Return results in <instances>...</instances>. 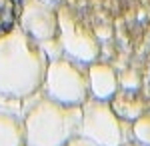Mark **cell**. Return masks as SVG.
<instances>
[{
    "mask_svg": "<svg viewBox=\"0 0 150 146\" xmlns=\"http://www.w3.org/2000/svg\"><path fill=\"white\" fill-rule=\"evenodd\" d=\"M0 146H26V128L20 112L0 108Z\"/></svg>",
    "mask_w": 150,
    "mask_h": 146,
    "instance_id": "9",
    "label": "cell"
},
{
    "mask_svg": "<svg viewBox=\"0 0 150 146\" xmlns=\"http://www.w3.org/2000/svg\"><path fill=\"white\" fill-rule=\"evenodd\" d=\"M18 26L44 48L48 58L64 56L58 38V4L50 0H22Z\"/></svg>",
    "mask_w": 150,
    "mask_h": 146,
    "instance_id": "4",
    "label": "cell"
},
{
    "mask_svg": "<svg viewBox=\"0 0 150 146\" xmlns=\"http://www.w3.org/2000/svg\"><path fill=\"white\" fill-rule=\"evenodd\" d=\"M58 38L62 46V54L78 60L82 64H90L100 56V40L94 30L68 6L58 4Z\"/></svg>",
    "mask_w": 150,
    "mask_h": 146,
    "instance_id": "6",
    "label": "cell"
},
{
    "mask_svg": "<svg viewBox=\"0 0 150 146\" xmlns=\"http://www.w3.org/2000/svg\"><path fill=\"white\" fill-rule=\"evenodd\" d=\"M130 134H132V140H136L144 146H150V110H144L132 122Z\"/></svg>",
    "mask_w": 150,
    "mask_h": 146,
    "instance_id": "11",
    "label": "cell"
},
{
    "mask_svg": "<svg viewBox=\"0 0 150 146\" xmlns=\"http://www.w3.org/2000/svg\"><path fill=\"white\" fill-rule=\"evenodd\" d=\"M120 146H144V144H140V142H136V140H126V142H122Z\"/></svg>",
    "mask_w": 150,
    "mask_h": 146,
    "instance_id": "15",
    "label": "cell"
},
{
    "mask_svg": "<svg viewBox=\"0 0 150 146\" xmlns=\"http://www.w3.org/2000/svg\"><path fill=\"white\" fill-rule=\"evenodd\" d=\"M108 102H110L112 110L116 112V116H120V120H126V122H134L146 110V102L138 94V90L118 88L116 94Z\"/></svg>",
    "mask_w": 150,
    "mask_h": 146,
    "instance_id": "8",
    "label": "cell"
},
{
    "mask_svg": "<svg viewBox=\"0 0 150 146\" xmlns=\"http://www.w3.org/2000/svg\"><path fill=\"white\" fill-rule=\"evenodd\" d=\"M50 2H56V4H60V2H62V0H50Z\"/></svg>",
    "mask_w": 150,
    "mask_h": 146,
    "instance_id": "16",
    "label": "cell"
},
{
    "mask_svg": "<svg viewBox=\"0 0 150 146\" xmlns=\"http://www.w3.org/2000/svg\"><path fill=\"white\" fill-rule=\"evenodd\" d=\"M142 86V78H140V72L134 68H126L118 74V88L124 90H138Z\"/></svg>",
    "mask_w": 150,
    "mask_h": 146,
    "instance_id": "12",
    "label": "cell"
},
{
    "mask_svg": "<svg viewBox=\"0 0 150 146\" xmlns=\"http://www.w3.org/2000/svg\"><path fill=\"white\" fill-rule=\"evenodd\" d=\"M22 0H0V36L18 26Z\"/></svg>",
    "mask_w": 150,
    "mask_h": 146,
    "instance_id": "10",
    "label": "cell"
},
{
    "mask_svg": "<svg viewBox=\"0 0 150 146\" xmlns=\"http://www.w3.org/2000/svg\"><path fill=\"white\" fill-rule=\"evenodd\" d=\"M64 146H98V144H94L92 140H88L86 136H82V134H78V136H74L72 140H68Z\"/></svg>",
    "mask_w": 150,
    "mask_h": 146,
    "instance_id": "13",
    "label": "cell"
},
{
    "mask_svg": "<svg viewBox=\"0 0 150 146\" xmlns=\"http://www.w3.org/2000/svg\"><path fill=\"white\" fill-rule=\"evenodd\" d=\"M148 62H150V54H148Z\"/></svg>",
    "mask_w": 150,
    "mask_h": 146,
    "instance_id": "17",
    "label": "cell"
},
{
    "mask_svg": "<svg viewBox=\"0 0 150 146\" xmlns=\"http://www.w3.org/2000/svg\"><path fill=\"white\" fill-rule=\"evenodd\" d=\"M42 92L52 100L70 106H82L90 98L88 64L68 56H56L48 60Z\"/></svg>",
    "mask_w": 150,
    "mask_h": 146,
    "instance_id": "3",
    "label": "cell"
},
{
    "mask_svg": "<svg viewBox=\"0 0 150 146\" xmlns=\"http://www.w3.org/2000/svg\"><path fill=\"white\" fill-rule=\"evenodd\" d=\"M82 108V122L80 134L86 136L98 146H120L126 142V120H120L116 116L108 100H100L90 96L80 106Z\"/></svg>",
    "mask_w": 150,
    "mask_h": 146,
    "instance_id": "5",
    "label": "cell"
},
{
    "mask_svg": "<svg viewBox=\"0 0 150 146\" xmlns=\"http://www.w3.org/2000/svg\"><path fill=\"white\" fill-rule=\"evenodd\" d=\"M48 54L20 28L0 36V98L24 100L42 90Z\"/></svg>",
    "mask_w": 150,
    "mask_h": 146,
    "instance_id": "1",
    "label": "cell"
},
{
    "mask_svg": "<svg viewBox=\"0 0 150 146\" xmlns=\"http://www.w3.org/2000/svg\"><path fill=\"white\" fill-rule=\"evenodd\" d=\"M26 146H64L80 134L82 108L52 100L42 90L24 98Z\"/></svg>",
    "mask_w": 150,
    "mask_h": 146,
    "instance_id": "2",
    "label": "cell"
},
{
    "mask_svg": "<svg viewBox=\"0 0 150 146\" xmlns=\"http://www.w3.org/2000/svg\"><path fill=\"white\" fill-rule=\"evenodd\" d=\"M94 34H96L98 40H108L110 38V28L108 26H100L98 30H94Z\"/></svg>",
    "mask_w": 150,
    "mask_h": 146,
    "instance_id": "14",
    "label": "cell"
},
{
    "mask_svg": "<svg viewBox=\"0 0 150 146\" xmlns=\"http://www.w3.org/2000/svg\"><path fill=\"white\" fill-rule=\"evenodd\" d=\"M88 82H90V96L110 100L118 90V72L108 62L94 60L88 64Z\"/></svg>",
    "mask_w": 150,
    "mask_h": 146,
    "instance_id": "7",
    "label": "cell"
}]
</instances>
